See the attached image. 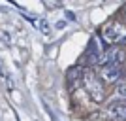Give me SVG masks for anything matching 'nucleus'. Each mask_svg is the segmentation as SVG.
<instances>
[{
    "mask_svg": "<svg viewBox=\"0 0 126 121\" xmlns=\"http://www.w3.org/2000/svg\"><path fill=\"white\" fill-rule=\"evenodd\" d=\"M0 76H2V78H8V74H6V70L2 68V63H0Z\"/></svg>",
    "mask_w": 126,
    "mask_h": 121,
    "instance_id": "9d476101",
    "label": "nucleus"
},
{
    "mask_svg": "<svg viewBox=\"0 0 126 121\" xmlns=\"http://www.w3.org/2000/svg\"><path fill=\"white\" fill-rule=\"evenodd\" d=\"M122 15H124V19H126V4L122 6Z\"/></svg>",
    "mask_w": 126,
    "mask_h": 121,
    "instance_id": "9b49d317",
    "label": "nucleus"
},
{
    "mask_svg": "<svg viewBox=\"0 0 126 121\" xmlns=\"http://www.w3.org/2000/svg\"><path fill=\"white\" fill-rule=\"evenodd\" d=\"M83 76H85V68H83V66H72V68L68 70V74H66L68 87L74 91L79 83H83Z\"/></svg>",
    "mask_w": 126,
    "mask_h": 121,
    "instance_id": "0eeeda50",
    "label": "nucleus"
},
{
    "mask_svg": "<svg viewBox=\"0 0 126 121\" xmlns=\"http://www.w3.org/2000/svg\"><path fill=\"white\" fill-rule=\"evenodd\" d=\"M126 61V53L121 48H109L105 49L104 55V66L105 64H115V66H122Z\"/></svg>",
    "mask_w": 126,
    "mask_h": 121,
    "instance_id": "423d86ee",
    "label": "nucleus"
},
{
    "mask_svg": "<svg viewBox=\"0 0 126 121\" xmlns=\"http://www.w3.org/2000/svg\"><path fill=\"white\" fill-rule=\"evenodd\" d=\"M105 116L111 121H126V102L121 100L119 97H115L105 106Z\"/></svg>",
    "mask_w": 126,
    "mask_h": 121,
    "instance_id": "20e7f679",
    "label": "nucleus"
},
{
    "mask_svg": "<svg viewBox=\"0 0 126 121\" xmlns=\"http://www.w3.org/2000/svg\"><path fill=\"white\" fill-rule=\"evenodd\" d=\"M100 79L104 81V83H119V79H121L122 76V66H115V64H105V66H102L100 68Z\"/></svg>",
    "mask_w": 126,
    "mask_h": 121,
    "instance_id": "39448f33",
    "label": "nucleus"
},
{
    "mask_svg": "<svg viewBox=\"0 0 126 121\" xmlns=\"http://www.w3.org/2000/svg\"><path fill=\"white\" fill-rule=\"evenodd\" d=\"M115 97H119L121 100H124V102H126V83H121V81H119V85H117V95Z\"/></svg>",
    "mask_w": 126,
    "mask_h": 121,
    "instance_id": "6e6552de",
    "label": "nucleus"
},
{
    "mask_svg": "<svg viewBox=\"0 0 126 121\" xmlns=\"http://www.w3.org/2000/svg\"><path fill=\"white\" fill-rule=\"evenodd\" d=\"M83 87H85V91L89 93V97L94 100V102H104V100H105V87H104V81H102L100 76H98V74H94L92 70H85Z\"/></svg>",
    "mask_w": 126,
    "mask_h": 121,
    "instance_id": "f03ea898",
    "label": "nucleus"
},
{
    "mask_svg": "<svg viewBox=\"0 0 126 121\" xmlns=\"http://www.w3.org/2000/svg\"><path fill=\"white\" fill-rule=\"evenodd\" d=\"M102 42L109 48H121L126 46V26L119 21H109L102 26L100 30Z\"/></svg>",
    "mask_w": 126,
    "mask_h": 121,
    "instance_id": "f257e3e1",
    "label": "nucleus"
},
{
    "mask_svg": "<svg viewBox=\"0 0 126 121\" xmlns=\"http://www.w3.org/2000/svg\"><path fill=\"white\" fill-rule=\"evenodd\" d=\"M104 55H105V49L102 48V42L98 36H92L89 42V48L85 51V59L89 61V64L92 66H104Z\"/></svg>",
    "mask_w": 126,
    "mask_h": 121,
    "instance_id": "7ed1b4c3",
    "label": "nucleus"
},
{
    "mask_svg": "<svg viewBox=\"0 0 126 121\" xmlns=\"http://www.w3.org/2000/svg\"><path fill=\"white\" fill-rule=\"evenodd\" d=\"M40 26H42V32H43V34H49V30H51V28L47 26V23H45V21L40 23Z\"/></svg>",
    "mask_w": 126,
    "mask_h": 121,
    "instance_id": "1a4fd4ad",
    "label": "nucleus"
}]
</instances>
